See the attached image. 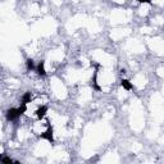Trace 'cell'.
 Wrapping results in <instances>:
<instances>
[{
  "instance_id": "1",
  "label": "cell",
  "mask_w": 164,
  "mask_h": 164,
  "mask_svg": "<svg viewBox=\"0 0 164 164\" xmlns=\"http://www.w3.org/2000/svg\"><path fill=\"white\" fill-rule=\"evenodd\" d=\"M53 132H54V131H53V127H51L50 124H49V126H47V128H46V131L41 133L38 137H40V139H44V140H47V141H49V142L51 144V145H53V144L55 142V141H54V135H53Z\"/></svg>"
},
{
  "instance_id": "2",
  "label": "cell",
  "mask_w": 164,
  "mask_h": 164,
  "mask_svg": "<svg viewBox=\"0 0 164 164\" xmlns=\"http://www.w3.org/2000/svg\"><path fill=\"white\" fill-rule=\"evenodd\" d=\"M19 117H21V113H19V110L15 108H10V109H8V112H6V119H8L9 122L17 121Z\"/></svg>"
},
{
  "instance_id": "3",
  "label": "cell",
  "mask_w": 164,
  "mask_h": 164,
  "mask_svg": "<svg viewBox=\"0 0 164 164\" xmlns=\"http://www.w3.org/2000/svg\"><path fill=\"white\" fill-rule=\"evenodd\" d=\"M46 112H47V107H45V105H43V107H40L37 109L35 113H36V117L37 119H43V118L46 115Z\"/></svg>"
},
{
  "instance_id": "4",
  "label": "cell",
  "mask_w": 164,
  "mask_h": 164,
  "mask_svg": "<svg viewBox=\"0 0 164 164\" xmlns=\"http://www.w3.org/2000/svg\"><path fill=\"white\" fill-rule=\"evenodd\" d=\"M36 72H37V75L41 76V77H44L45 75H46V72H45V62L44 60H41V62L38 63V66L36 67Z\"/></svg>"
},
{
  "instance_id": "5",
  "label": "cell",
  "mask_w": 164,
  "mask_h": 164,
  "mask_svg": "<svg viewBox=\"0 0 164 164\" xmlns=\"http://www.w3.org/2000/svg\"><path fill=\"white\" fill-rule=\"evenodd\" d=\"M26 67H27V70H28V72H31V70L36 69V67H35V63H33V60H32L31 58H28V59L26 60Z\"/></svg>"
},
{
  "instance_id": "6",
  "label": "cell",
  "mask_w": 164,
  "mask_h": 164,
  "mask_svg": "<svg viewBox=\"0 0 164 164\" xmlns=\"http://www.w3.org/2000/svg\"><path fill=\"white\" fill-rule=\"evenodd\" d=\"M31 100H32L31 92H30V91L24 92V95L22 96V103H23V104H28V103H31Z\"/></svg>"
},
{
  "instance_id": "7",
  "label": "cell",
  "mask_w": 164,
  "mask_h": 164,
  "mask_svg": "<svg viewBox=\"0 0 164 164\" xmlns=\"http://www.w3.org/2000/svg\"><path fill=\"white\" fill-rule=\"evenodd\" d=\"M121 85H122V87L126 89V90H132V89H133L132 83L128 81V80H122V81H121Z\"/></svg>"
},
{
  "instance_id": "8",
  "label": "cell",
  "mask_w": 164,
  "mask_h": 164,
  "mask_svg": "<svg viewBox=\"0 0 164 164\" xmlns=\"http://www.w3.org/2000/svg\"><path fill=\"white\" fill-rule=\"evenodd\" d=\"M92 85H94V89L96 90V91H101V87L98 85V72H96V70L94 73V81H92Z\"/></svg>"
},
{
  "instance_id": "9",
  "label": "cell",
  "mask_w": 164,
  "mask_h": 164,
  "mask_svg": "<svg viewBox=\"0 0 164 164\" xmlns=\"http://www.w3.org/2000/svg\"><path fill=\"white\" fill-rule=\"evenodd\" d=\"M0 160H1L3 163H13V162H15V160L8 158V156H1V158H0Z\"/></svg>"
},
{
  "instance_id": "10",
  "label": "cell",
  "mask_w": 164,
  "mask_h": 164,
  "mask_svg": "<svg viewBox=\"0 0 164 164\" xmlns=\"http://www.w3.org/2000/svg\"><path fill=\"white\" fill-rule=\"evenodd\" d=\"M140 3H147V4H150L151 3V0H139Z\"/></svg>"
}]
</instances>
